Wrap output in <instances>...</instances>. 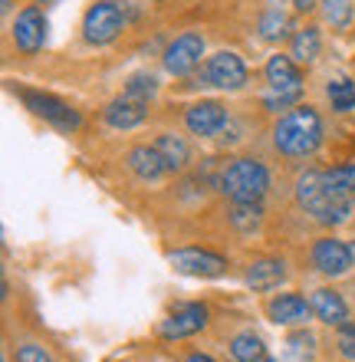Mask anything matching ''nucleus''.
<instances>
[{"instance_id": "nucleus-1", "label": "nucleus", "mask_w": 355, "mask_h": 362, "mask_svg": "<svg viewBox=\"0 0 355 362\" xmlns=\"http://www.w3.org/2000/svg\"><path fill=\"white\" fill-rule=\"evenodd\" d=\"M326 139V125H323V115H319L316 105L299 103L293 105L289 112L277 115V122L270 129V142H273V152L287 162H306L319 152V145Z\"/></svg>"}, {"instance_id": "nucleus-2", "label": "nucleus", "mask_w": 355, "mask_h": 362, "mask_svg": "<svg viewBox=\"0 0 355 362\" xmlns=\"http://www.w3.org/2000/svg\"><path fill=\"white\" fill-rule=\"evenodd\" d=\"M293 194H296V204L306 211L313 221L326 224V228H339L352 218L355 201L349 198H336L332 191L326 188V175L323 168H306V172L296 178L293 185Z\"/></svg>"}, {"instance_id": "nucleus-3", "label": "nucleus", "mask_w": 355, "mask_h": 362, "mask_svg": "<svg viewBox=\"0 0 355 362\" xmlns=\"http://www.w3.org/2000/svg\"><path fill=\"white\" fill-rule=\"evenodd\" d=\"M217 191L227 201H263L270 191V168L253 155H237L221 168Z\"/></svg>"}, {"instance_id": "nucleus-4", "label": "nucleus", "mask_w": 355, "mask_h": 362, "mask_svg": "<svg viewBox=\"0 0 355 362\" xmlns=\"http://www.w3.org/2000/svg\"><path fill=\"white\" fill-rule=\"evenodd\" d=\"M125 30V7L122 0H92L86 10H83V20H79V33L89 47H109L122 37Z\"/></svg>"}, {"instance_id": "nucleus-5", "label": "nucleus", "mask_w": 355, "mask_h": 362, "mask_svg": "<svg viewBox=\"0 0 355 362\" xmlns=\"http://www.w3.org/2000/svg\"><path fill=\"white\" fill-rule=\"evenodd\" d=\"M20 99H23V105H27L37 119H43V122L53 125V129H59V132H79V129H83V115H79V109H73L69 103H63L59 95L40 93V89H23Z\"/></svg>"}, {"instance_id": "nucleus-6", "label": "nucleus", "mask_w": 355, "mask_h": 362, "mask_svg": "<svg viewBox=\"0 0 355 362\" xmlns=\"http://www.w3.org/2000/svg\"><path fill=\"white\" fill-rule=\"evenodd\" d=\"M10 40L17 47L20 57H37L47 43V17L40 4H27L17 10V17L10 20Z\"/></svg>"}, {"instance_id": "nucleus-7", "label": "nucleus", "mask_w": 355, "mask_h": 362, "mask_svg": "<svg viewBox=\"0 0 355 362\" xmlns=\"http://www.w3.org/2000/svg\"><path fill=\"white\" fill-rule=\"evenodd\" d=\"M204 49H207V43H204V37L198 33V30H184L181 37H174L168 47H164V73L168 76H191L194 69L201 66V59H204Z\"/></svg>"}, {"instance_id": "nucleus-8", "label": "nucleus", "mask_w": 355, "mask_h": 362, "mask_svg": "<svg viewBox=\"0 0 355 362\" xmlns=\"http://www.w3.org/2000/svg\"><path fill=\"white\" fill-rule=\"evenodd\" d=\"M204 76H207V86L221 89V93H240V89L247 86L250 69L240 53H234V49H217L214 57L204 59Z\"/></svg>"}, {"instance_id": "nucleus-9", "label": "nucleus", "mask_w": 355, "mask_h": 362, "mask_svg": "<svg viewBox=\"0 0 355 362\" xmlns=\"http://www.w3.org/2000/svg\"><path fill=\"white\" fill-rule=\"evenodd\" d=\"M168 264H172L178 274L184 276H221L231 270V260L217 254V250H207V247H181V250H172L168 254Z\"/></svg>"}, {"instance_id": "nucleus-10", "label": "nucleus", "mask_w": 355, "mask_h": 362, "mask_svg": "<svg viewBox=\"0 0 355 362\" xmlns=\"http://www.w3.org/2000/svg\"><path fill=\"white\" fill-rule=\"evenodd\" d=\"M207 323H211V310H207V306L184 303L164 316L162 326H158V336L168 339V343H172V339H188V336H198L201 329H207Z\"/></svg>"}, {"instance_id": "nucleus-11", "label": "nucleus", "mask_w": 355, "mask_h": 362, "mask_svg": "<svg viewBox=\"0 0 355 362\" xmlns=\"http://www.w3.org/2000/svg\"><path fill=\"white\" fill-rule=\"evenodd\" d=\"M227 119H231V115H227L224 103H217V99H198V103H191L184 109V129L191 135H198V139L221 135Z\"/></svg>"}, {"instance_id": "nucleus-12", "label": "nucleus", "mask_w": 355, "mask_h": 362, "mask_svg": "<svg viewBox=\"0 0 355 362\" xmlns=\"http://www.w3.org/2000/svg\"><path fill=\"white\" fill-rule=\"evenodd\" d=\"M309 260H313V267L319 270L323 276H346L352 270L355 257H352V247H349L346 240L339 238H319L309 250Z\"/></svg>"}, {"instance_id": "nucleus-13", "label": "nucleus", "mask_w": 355, "mask_h": 362, "mask_svg": "<svg viewBox=\"0 0 355 362\" xmlns=\"http://www.w3.org/2000/svg\"><path fill=\"white\" fill-rule=\"evenodd\" d=\"M267 316L277 326H306L313 316V306L299 293H277L267 300Z\"/></svg>"}, {"instance_id": "nucleus-14", "label": "nucleus", "mask_w": 355, "mask_h": 362, "mask_svg": "<svg viewBox=\"0 0 355 362\" xmlns=\"http://www.w3.org/2000/svg\"><path fill=\"white\" fill-rule=\"evenodd\" d=\"M263 79L277 93H293V89H303V66L289 53H273L263 63Z\"/></svg>"}, {"instance_id": "nucleus-15", "label": "nucleus", "mask_w": 355, "mask_h": 362, "mask_svg": "<svg viewBox=\"0 0 355 362\" xmlns=\"http://www.w3.org/2000/svg\"><path fill=\"white\" fill-rule=\"evenodd\" d=\"M145 119H148V105L135 103L128 95H119V99L106 103V109H102V122H106L109 129H116V132L138 129V125H145Z\"/></svg>"}, {"instance_id": "nucleus-16", "label": "nucleus", "mask_w": 355, "mask_h": 362, "mask_svg": "<svg viewBox=\"0 0 355 362\" xmlns=\"http://www.w3.org/2000/svg\"><path fill=\"white\" fill-rule=\"evenodd\" d=\"M309 306L323 326H346L349 323V303L342 300V293H336L332 286H319L309 293Z\"/></svg>"}, {"instance_id": "nucleus-17", "label": "nucleus", "mask_w": 355, "mask_h": 362, "mask_svg": "<svg viewBox=\"0 0 355 362\" xmlns=\"http://www.w3.org/2000/svg\"><path fill=\"white\" fill-rule=\"evenodd\" d=\"M250 290H257V293H267L273 286H279L287 280V264L279 257H260V260H250L247 264V274H243Z\"/></svg>"}, {"instance_id": "nucleus-18", "label": "nucleus", "mask_w": 355, "mask_h": 362, "mask_svg": "<svg viewBox=\"0 0 355 362\" xmlns=\"http://www.w3.org/2000/svg\"><path fill=\"white\" fill-rule=\"evenodd\" d=\"M155 148H158V155H162L168 175H181L184 168L191 165V142L178 132H158Z\"/></svg>"}, {"instance_id": "nucleus-19", "label": "nucleus", "mask_w": 355, "mask_h": 362, "mask_svg": "<svg viewBox=\"0 0 355 362\" xmlns=\"http://www.w3.org/2000/svg\"><path fill=\"white\" fill-rule=\"evenodd\" d=\"M289 57L296 59L299 66H313L323 57V30H319V23H306V27L293 30V37H289Z\"/></svg>"}, {"instance_id": "nucleus-20", "label": "nucleus", "mask_w": 355, "mask_h": 362, "mask_svg": "<svg viewBox=\"0 0 355 362\" xmlns=\"http://www.w3.org/2000/svg\"><path fill=\"white\" fill-rule=\"evenodd\" d=\"M125 165H128V172L138 181H158L162 175H168V168H164L162 155H158L155 145H135V148H128Z\"/></svg>"}, {"instance_id": "nucleus-21", "label": "nucleus", "mask_w": 355, "mask_h": 362, "mask_svg": "<svg viewBox=\"0 0 355 362\" xmlns=\"http://www.w3.org/2000/svg\"><path fill=\"white\" fill-rule=\"evenodd\" d=\"M257 30H260V40H263V43H283V40L293 37L289 13H283V10H277V7H270L260 13Z\"/></svg>"}, {"instance_id": "nucleus-22", "label": "nucleus", "mask_w": 355, "mask_h": 362, "mask_svg": "<svg viewBox=\"0 0 355 362\" xmlns=\"http://www.w3.org/2000/svg\"><path fill=\"white\" fill-rule=\"evenodd\" d=\"M227 221H231V228L240 230V234H253L263 224V208H260V201H231Z\"/></svg>"}, {"instance_id": "nucleus-23", "label": "nucleus", "mask_w": 355, "mask_h": 362, "mask_svg": "<svg viewBox=\"0 0 355 362\" xmlns=\"http://www.w3.org/2000/svg\"><path fill=\"white\" fill-rule=\"evenodd\" d=\"M319 17L336 33H346L355 23V0H323L319 4Z\"/></svg>"}, {"instance_id": "nucleus-24", "label": "nucleus", "mask_w": 355, "mask_h": 362, "mask_svg": "<svg viewBox=\"0 0 355 362\" xmlns=\"http://www.w3.org/2000/svg\"><path fill=\"white\" fill-rule=\"evenodd\" d=\"M326 188L336 194V198H355V162L336 165V168H326Z\"/></svg>"}, {"instance_id": "nucleus-25", "label": "nucleus", "mask_w": 355, "mask_h": 362, "mask_svg": "<svg viewBox=\"0 0 355 362\" xmlns=\"http://www.w3.org/2000/svg\"><path fill=\"white\" fill-rule=\"evenodd\" d=\"M231 356L237 362H263L267 359V346L257 333H237L231 339Z\"/></svg>"}, {"instance_id": "nucleus-26", "label": "nucleus", "mask_w": 355, "mask_h": 362, "mask_svg": "<svg viewBox=\"0 0 355 362\" xmlns=\"http://www.w3.org/2000/svg\"><path fill=\"white\" fill-rule=\"evenodd\" d=\"M125 95L128 99H135V103H152L155 95H158V79L152 76V73H132L128 76V83H125Z\"/></svg>"}, {"instance_id": "nucleus-27", "label": "nucleus", "mask_w": 355, "mask_h": 362, "mask_svg": "<svg viewBox=\"0 0 355 362\" xmlns=\"http://www.w3.org/2000/svg\"><path fill=\"white\" fill-rule=\"evenodd\" d=\"M326 99L332 103L336 112H352L355 109V83L352 79H336V83H329Z\"/></svg>"}, {"instance_id": "nucleus-28", "label": "nucleus", "mask_w": 355, "mask_h": 362, "mask_svg": "<svg viewBox=\"0 0 355 362\" xmlns=\"http://www.w3.org/2000/svg\"><path fill=\"white\" fill-rule=\"evenodd\" d=\"M299 99H303V89H293V93H277V89H270V93L260 99V105L273 115H283V112H289L293 105H299Z\"/></svg>"}, {"instance_id": "nucleus-29", "label": "nucleus", "mask_w": 355, "mask_h": 362, "mask_svg": "<svg viewBox=\"0 0 355 362\" xmlns=\"http://www.w3.org/2000/svg\"><path fill=\"white\" fill-rule=\"evenodd\" d=\"M336 349L342 359L355 362V323L339 326V336H336Z\"/></svg>"}, {"instance_id": "nucleus-30", "label": "nucleus", "mask_w": 355, "mask_h": 362, "mask_svg": "<svg viewBox=\"0 0 355 362\" xmlns=\"http://www.w3.org/2000/svg\"><path fill=\"white\" fill-rule=\"evenodd\" d=\"M17 362H56L40 343H23L17 346Z\"/></svg>"}, {"instance_id": "nucleus-31", "label": "nucleus", "mask_w": 355, "mask_h": 362, "mask_svg": "<svg viewBox=\"0 0 355 362\" xmlns=\"http://www.w3.org/2000/svg\"><path fill=\"white\" fill-rule=\"evenodd\" d=\"M319 4H323V0H293V10L306 17V13H313V10H319Z\"/></svg>"}, {"instance_id": "nucleus-32", "label": "nucleus", "mask_w": 355, "mask_h": 362, "mask_svg": "<svg viewBox=\"0 0 355 362\" xmlns=\"http://www.w3.org/2000/svg\"><path fill=\"white\" fill-rule=\"evenodd\" d=\"M184 362H214V359H211V356H207V353H191V356H188V359H184Z\"/></svg>"}, {"instance_id": "nucleus-33", "label": "nucleus", "mask_w": 355, "mask_h": 362, "mask_svg": "<svg viewBox=\"0 0 355 362\" xmlns=\"http://www.w3.org/2000/svg\"><path fill=\"white\" fill-rule=\"evenodd\" d=\"M0 10H4V13H10V10H13V0H0Z\"/></svg>"}, {"instance_id": "nucleus-34", "label": "nucleus", "mask_w": 355, "mask_h": 362, "mask_svg": "<svg viewBox=\"0 0 355 362\" xmlns=\"http://www.w3.org/2000/svg\"><path fill=\"white\" fill-rule=\"evenodd\" d=\"M30 4H40V7H53V4H59V0H30Z\"/></svg>"}, {"instance_id": "nucleus-35", "label": "nucleus", "mask_w": 355, "mask_h": 362, "mask_svg": "<svg viewBox=\"0 0 355 362\" xmlns=\"http://www.w3.org/2000/svg\"><path fill=\"white\" fill-rule=\"evenodd\" d=\"M349 247H352V257H355V240H352V244H349Z\"/></svg>"}, {"instance_id": "nucleus-36", "label": "nucleus", "mask_w": 355, "mask_h": 362, "mask_svg": "<svg viewBox=\"0 0 355 362\" xmlns=\"http://www.w3.org/2000/svg\"><path fill=\"white\" fill-rule=\"evenodd\" d=\"M263 362H279V359H270V356H267V359H263Z\"/></svg>"}, {"instance_id": "nucleus-37", "label": "nucleus", "mask_w": 355, "mask_h": 362, "mask_svg": "<svg viewBox=\"0 0 355 362\" xmlns=\"http://www.w3.org/2000/svg\"><path fill=\"white\" fill-rule=\"evenodd\" d=\"M234 362H237V359H234Z\"/></svg>"}, {"instance_id": "nucleus-38", "label": "nucleus", "mask_w": 355, "mask_h": 362, "mask_svg": "<svg viewBox=\"0 0 355 362\" xmlns=\"http://www.w3.org/2000/svg\"><path fill=\"white\" fill-rule=\"evenodd\" d=\"M352 201H355V198H352Z\"/></svg>"}]
</instances>
